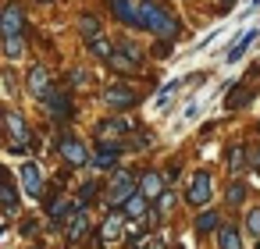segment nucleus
Segmentation results:
<instances>
[{
	"mask_svg": "<svg viewBox=\"0 0 260 249\" xmlns=\"http://www.w3.org/2000/svg\"><path fill=\"white\" fill-rule=\"evenodd\" d=\"M139 29L160 36V40H175L178 36V22L153 0H139Z\"/></svg>",
	"mask_w": 260,
	"mask_h": 249,
	"instance_id": "obj_1",
	"label": "nucleus"
},
{
	"mask_svg": "<svg viewBox=\"0 0 260 249\" xmlns=\"http://www.w3.org/2000/svg\"><path fill=\"white\" fill-rule=\"evenodd\" d=\"M25 32V11L18 0H11V4L4 8V18H0V36L11 40V36H22Z\"/></svg>",
	"mask_w": 260,
	"mask_h": 249,
	"instance_id": "obj_2",
	"label": "nucleus"
},
{
	"mask_svg": "<svg viewBox=\"0 0 260 249\" xmlns=\"http://www.w3.org/2000/svg\"><path fill=\"white\" fill-rule=\"evenodd\" d=\"M210 192H214L210 174H207V171H196L192 182H189V189H185V203H192V206H207V203H210Z\"/></svg>",
	"mask_w": 260,
	"mask_h": 249,
	"instance_id": "obj_3",
	"label": "nucleus"
},
{
	"mask_svg": "<svg viewBox=\"0 0 260 249\" xmlns=\"http://www.w3.org/2000/svg\"><path fill=\"white\" fill-rule=\"evenodd\" d=\"M61 157H64L72 167H86V164H93V157H96V153H89V146H86V143H79V139H64Z\"/></svg>",
	"mask_w": 260,
	"mask_h": 249,
	"instance_id": "obj_4",
	"label": "nucleus"
},
{
	"mask_svg": "<svg viewBox=\"0 0 260 249\" xmlns=\"http://www.w3.org/2000/svg\"><path fill=\"white\" fill-rule=\"evenodd\" d=\"M104 100H107L114 111H128V107H136V103H139V93H136V89H128V86H111Z\"/></svg>",
	"mask_w": 260,
	"mask_h": 249,
	"instance_id": "obj_5",
	"label": "nucleus"
},
{
	"mask_svg": "<svg viewBox=\"0 0 260 249\" xmlns=\"http://www.w3.org/2000/svg\"><path fill=\"white\" fill-rule=\"evenodd\" d=\"M43 103H47V111H50L57 121L72 118V100H68V93H61V89H50V93L43 96Z\"/></svg>",
	"mask_w": 260,
	"mask_h": 249,
	"instance_id": "obj_6",
	"label": "nucleus"
},
{
	"mask_svg": "<svg viewBox=\"0 0 260 249\" xmlns=\"http://www.w3.org/2000/svg\"><path fill=\"white\" fill-rule=\"evenodd\" d=\"M4 118H8V132H11V143H25V146H29V143H32V128H29V121H25V118H22L18 111H8Z\"/></svg>",
	"mask_w": 260,
	"mask_h": 249,
	"instance_id": "obj_7",
	"label": "nucleus"
},
{
	"mask_svg": "<svg viewBox=\"0 0 260 249\" xmlns=\"http://www.w3.org/2000/svg\"><path fill=\"white\" fill-rule=\"evenodd\" d=\"M107 4H111V11H114V18L121 25L139 29V4H132V0H107Z\"/></svg>",
	"mask_w": 260,
	"mask_h": 249,
	"instance_id": "obj_8",
	"label": "nucleus"
},
{
	"mask_svg": "<svg viewBox=\"0 0 260 249\" xmlns=\"http://www.w3.org/2000/svg\"><path fill=\"white\" fill-rule=\"evenodd\" d=\"M50 89H54V86H50V72H47L43 64H36V68H29V93L43 100V96H47Z\"/></svg>",
	"mask_w": 260,
	"mask_h": 249,
	"instance_id": "obj_9",
	"label": "nucleus"
},
{
	"mask_svg": "<svg viewBox=\"0 0 260 249\" xmlns=\"http://www.w3.org/2000/svg\"><path fill=\"white\" fill-rule=\"evenodd\" d=\"M18 178H22V189H25L29 196H43V171H40L36 164H25V167L18 171Z\"/></svg>",
	"mask_w": 260,
	"mask_h": 249,
	"instance_id": "obj_10",
	"label": "nucleus"
},
{
	"mask_svg": "<svg viewBox=\"0 0 260 249\" xmlns=\"http://www.w3.org/2000/svg\"><path fill=\"white\" fill-rule=\"evenodd\" d=\"M121 150H125V146H118V143H100V150H96V157H93V164H96L100 171H111V167L118 164V157H121Z\"/></svg>",
	"mask_w": 260,
	"mask_h": 249,
	"instance_id": "obj_11",
	"label": "nucleus"
},
{
	"mask_svg": "<svg viewBox=\"0 0 260 249\" xmlns=\"http://www.w3.org/2000/svg\"><path fill=\"white\" fill-rule=\"evenodd\" d=\"M139 192L157 203V199L164 196V174H160V171H146V174L139 178Z\"/></svg>",
	"mask_w": 260,
	"mask_h": 249,
	"instance_id": "obj_12",
	"label": "nucleus"
},
{
	"mask_svg": "<svg viewBox=\"0 0 260 249\" xmlns=\"http://www.w3.org/2000/svg\"><path fill=\"white\" fill-rule=\"evenodd\" d=\"M128 128H132V121H125V118H107V121L96 125V135H100V139H121Z\"/></svg>",
	"mask_w": 260,
	"mask_h": 249,
	"instance_id": "obj_13",
	"label": "nucleus"
},
{
	"mask_svg": "<svg viewBox=\"0 0 260 249\" xmlns=\"http://www.w3.org/2000/svg\"><path fill=\"white\" fill-rule=\"evenodd\" d=\"M86 231H89V214H86V206H75V214L68 221V238H82Z\"/></svg>",
	"mask_w": 260,
	"mask_h": 249,
	"instance_id": "obj_14",
	"label": "nucleus"
},
{
	"mask_svg": "<svg viewBox=\"0 0 260 249\" xmlns=\"http://www.w3.org/2000/svg\"><path fill=\"white\" fill-rule=\"evenodd\" d=\"M217 249H242V238H239V228H217Z\"/></svg>",
	"mask_w": 260,
	"mask_h": 249,
	"instance_id": "obj_15",
	"label": "nucleus"
},
{
	"mask_svg": "<svg viewBox=\"0 0 260 249\" xmlns=\"http://www.w3.org/2000/svg\"><path fill=\"white\" fill-rule=\"evenodd\" d=\"M0 199H4V206L8 210H15L18 206V189H15V178L4 171V182H0Z\"/></svg>",
	"mask_w": 260,
	"mask_h": 249,
	"instance_id": "obj_16",
	"label": "nucleus"
},
{
	"mask_svg": "<svg viewBox=\"0 0 260 249\" xmlns=\"http://www.w3.org/2000/svg\"><path fill=\"white\" fill-rule=\"evenodd\" d=\"M253 40H256V29H242V32H239V40H235V43H232V50H228V61H239V57H242V50H246Z\"/></svg>",
	"mask_w": 260,
	"mask_h": 249,
	"instance_id": "obj_17",
	"label": "nucleus"
},
{
	"mask_svg": "<svg viewBox=\"0 0 260 249\" xmlns=\"http://www.w3.org/2000/svg\"><path fill=\"white\" fill-rule=\"evenodd\" d=\"M221 228V217L214 214V210H203L200 217H196V235H210V231H217Z\"/></svg>",
	"mask_w": 260,
	"mask_h": 249,
	"instance_id": "obj_18",
	"label": "nucleus"
},
{
	"mask_svg": "<svg viewBox=\"0 0 260 249\" xmlns=\"http://www.w3.org/2000/svg\"><path fill=\"white\" fill-rule=\"evenodd\" d=\"M150 203H153L150 196H143V192H136V196H132L128 203H125V214H128V217H143V214L150 210Z\"/></svg>",
	"mask_w": 260,
	"mask_h": 249,
	"instance_id": "obj_19",
	"label": "nucleus"
},
{
	"mask_svg": "<svg viewBox=\"0 0 260 249\" xmlns=\"http://www.w3.org/2000/svg\"><path fill=\"white\" fill-rule=\"evenodd\" d=\"M242 167H246V146H232L228 150V171L242 174Z\"/></svg>",
	"mask_w": 260,
	"mask_h": 249,
	"instance_id": "obj_20",
	"label": "nucleus"
},
{
	"mask_svg": "<svg viewBox=\"0 0 260 249\" xmlns=\"http://www.w3.org/2000/svg\"><path fill=\"white\" fill-rule=\"evenodd\" d=\"M79 32H82V40H89V43H93V40H100V22H96L93 15H86V18L79 22Z\"/></svg>",
	"mask_w": 260,
	"mask_h": 249,
	"instance_id": "obj_21",
	"label": "nucleus"
},
{
	"mask_svg": "<svg viewBox=\"0 0 260 249\" xmlns=\"http://www.w3.org/2000/svg\"><path fill=\"white\" fill-rule=\"evenodd\" d=\"M111 68H118V72H125V75H132V72H139L143 64H136L132 57H125L121 50H114V57H111Z\"/></svg>",
	"mask_w": 260,
	"mask_h": 249,
	"instance_id": "obj_22",
	"label": "nucleus"
},
{
	"mask_svg": "<svg viewBox=\"0 0 260 249\" xmlns=\"http://www.w3.org/2000/svg\"><path fill=\"white\" fill-rule=\"evenodd\" d=\"M100 235H104L107 242H111V238H118V235H121V217H118V214H111V217L104 221V231H100Z\"/></svg>",
	"mask_w": 260,
	"mask_h": 249,
	"instance_id": "obj_23",
	"label": "nucleus"
},
{
	"mask_svg": "<svg viewBox=\"0 0 260 249\" xmlns=\"http://www.w3.org/2000/svg\"><path fill=\"white\" fill-rule=\"evenodd\" d=\"M89 50H93L96 57H107V61L114 57V47H111V43H107L104 36H100V40H93V43H89Z\"/></svg>",
	"mask_w": 260,
	"mask_h": 249,
	"instance_id": "obj_24",
	"label": "nucleus"
},
{
	"mask_svg": "<svg viewBox=\"0 0 260 249\" xmlns=\"http://www.w3.org/2000/svg\"><path fill=\"white\" fill-rule=\"evenodd\" d=\"M249 100H253V89L235 93V96H228V100H224V111H235V107H242V103H249Z\"/></svg>",
	"mask_w": 260,
	"mask_h": 249,
	"instance_id": "obj_25",
	"label": "nucleus"
},
{
	"mask_svg": "<svg viewBox=\"0 0 260 249\" xmlns=\"http://www.w3.org/2000/svg\"><path fill=\"white\" fill-rule=\"evenodd\" d=\"M242 199H246V185H242V182H232V185H228V203L239 206Z\"/></svg>",
	"mask_w": 260,
	"mask_h": 249,
	"instance_id": "obj_26",
	"label": "nucleus"
},
{
	"mask_svg": "<svg viewBox=\"0 0 260 249\" xmlns=\"http://www.w3.org/2000/svg\"><path fill=\"white\" fill-rule=\"evenodd\" d=\"M118 50H121V54H125V57H132V61H136V64H143V61H146V54H143V50H139V47H136V43H121V47H118Z\"/></svg>",
	"mask_w": 260,
	"mask_h": 249,
	"instance_id": "obj_27",
	"label": "nucleus"
},
{
	"mask_svg": "<svg viewBox=\"0 0 260 249\" xmlns=\"http://www.w3.org/2000/svg\"><path fill=\"white\" fill-rule=\"evenodd\" d=\"M96 192H100V182H86V185H82V189H79V203H82V206H86V203H89V199H93V196H96Z\"/></svg>",
	"mask_w": 260,
	"mask_h": 249,
	"instance_id": "obj_28",
	"label": "nucleus"
},
{
	"mask_svg": "<svg viewBox=\"0 0 260 249\" xmlns=\"http://www.w3.org/2000/svg\"><path fill=\"white\" fill-rule=\"evenodd\" d=\"M246 231H249V235H256V238H260V206H256V210H249V214H246Z\"/></svg>",
	"mask_w": 260,
	"mask_h": 249,
	"instance_id": "obj_29",
	"label": "nucleus"
},
{
	"mask_svg": "<svg viewBox=\"0 0 260 249\" xmlns=\"http://www.w3.org/2000/svg\"><path fill=\"white\" fill-rule=\"evenodd\" d=\"M4 47H8V57H11V61H15V57H22V36L4 40Z\"/></svg>",
	"mask_w": 260,
	"mask_h": 249,
	"instance_id": "obj_30",
	"label": "nucleus"
},
{
	"mask_svg": "<svg viewBox=\"0 0 260 249\" xmlns=\"http://www.w3.org/2000/svg\"><path fill=\"white\" fill-rule=\"evenodd\" d=\"M146 146H150V139H146V135H136V139H128L125 150H146Z\"/></svg>",
	"mask_w": 260,
	"mask_h": 249,
	"instance_id": "obj_31",
	"label": "nucleus"
},
{
	"mask_svg": "<svg viewBox=\"0 0 260 249\" xmlns=\"http://www.w3.org/2000/svg\"><path fill=\"white\" fill-rule=\"evenodd\" d=\"M171 203H175V196H171V192H164V196L157 199V214H164V210H171Z\"/></svg>",
	"mask_w": 260,
	"mask_h": 249,
	"instance_id": "obj_32",
	"label": "nucleus"
},
{
	"mask_svg": "<svg viewBox=\"0 0 260 249\" xmlns=\"http://www.w3.org/2000/svg\"><path fill=\"white\" fill-rule=\"evenodd\" d=\"M153 54H157V57H168V54H171V47H168V40H160V43L153 47Z\"/></svg>",
	"mask_w": 260,
	"mask_h": 249,
	"instance_id": "obj_33",
	"label": "nucleus"
},
{
	"mask_svg": "<svg viewBox=\"0 0 260 249\" xmlns=\"http://www.w3.org/2000/svg\"><path fill=\"white\" fill-rule=\"evenodd\" d=\"M72 82H75V86H82V82H89V75H86L82 68H75V72H72Z\"/></svg>",
	"mask_w": 260,
	"mask_h": 249,
	"instance_id": "obj_34",
	"label": "nucleus"
},
{
	"mask_svg": "<svg viewBox=\"0 0 260 249\" xmlns=\"http://www.w3.org/2000/svg\"><path fill=\"white\" fill-rule=\"evenodd\" d=\"M4 86H8V96H15L18 89H15V75L11 72H4Z\"/></svg>",
	"mask_w": 260,
	"mask_h": 249,
	"instance_id": "obj_35",
	"label": "nucleus"
},
{
	"mask_svg": "<svg viewBox=\"0 0 260 249\" xmlns=\"http://www.w3.org/2000/svg\"><path fill=\"white\" fill-rule=\"evenodd\" d=\"M249 167H253V171H260V146H256V150H249Z\"/></svg>",
	"mask_w": 260,
	"mask_h": 249,
	"instance_id": "obj_36",
	"label": "nucleus"
},
{
	"mask_svg": "<svg viewBox=\"0 0 260 249\" xmlns=\"http://www.w3.org/2000/svg\"><path fill=\"white\" fill-rule=\"evenodd\" d=\"M36 231V221H22V235H32Z\"/></svg>",
	"mask_w": 260,
	"mask_h": 249,
	"instance_id": "obj_37",
	"label": "nucleus"
},
{
	"mask_svg": "<svg viewBox=\"0 0 260 249\" xmlns=\"http://www.w3.org/2000/svg\"><path fill=\"white\" fill-rule=\"evenodd\" d=\"M40 4H50V0H40Z\"/></svg>",
	"mask_w": 260,
	"mask_h": 249,
	"instance_id": "obj_38",
	"label": "nucleus"
},
{
	"mask_svg": "<svg viewBox=\"0 0 260 249\" xmlns=\"http://www.w3.org/2000/svg\"><path fill=\"white\" fill-rule=\"evenodd\" d=\"M224 4H232V0H224Z\"/></svg>",
	"mask_w": 260,
	"mask_h": 249,
	"instance_id": "obj_39",
	"label": "nucleus"
},
{
	"mask_svg": "<svg viewBox=\"0 0 260 249\" xmlns=\"http://www.w3.org/2000/svg\"><path fill=\"white\" fill-rule=\"evenodd\" d=\"M256 132H260V125H256Z\"/></svg>",
	"mask_w": 260,
	"mask_h": 249,
	"instance_id": "obj_40",
	"label": "nucleus"
}]
</instances>
